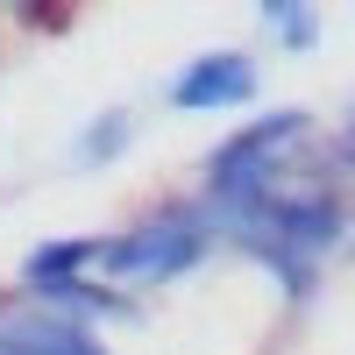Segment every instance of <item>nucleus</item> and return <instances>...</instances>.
Listing matches in <instances>:
<instances>
[{
	"mask_svg": "<svg viewBox=\"0 0 355 355\" xmlns=\"http://www.w3.org/2000/svg\"><path fill=\"white\" fill-rule=\"evenodd\" d=\"M263 36L277 50H313L320 43V8H306V0H263Z\"/></svg>",
	"mask_w": 355,
	"mask_h": 355,
	"instance_id": "0eeeda50",
	"label": "nucleus"
},
{
	"mask_svg": "<svg viewBox=\"0 0 355 355\" xmlns=\"http://www.w3.org/2000/svg\"><path fill=\"white\" fill-rule=\"evenodd\" d=\"M0 355H114L93 327H78L64 313H43L36 299L8 291L0 299Z\"/></svg>",
	"mask_w": 355,
	"mask_h": 355,
	"instance_id": "20e7f679",
	"label": "nucleus"
},
{
	"mask_svg": "<svg viewBox=\"0 0 355 355\" xmlns=\"http://www.w3.org/2000/svg\"><path fill=\"white\" fill-rule=\"evenodd\" d=\"M100 270V234H57L21 256V284H57V277H85Z\"/></svg>",
	"mask_w": 355,
	"mask_h": 355,
	"instance_id": "423d86ee",
	"label": "nucleus"
},
{
	"mask_svg": "<svg viewBox=\"0 0 355 355\" xmlns=\"http://www.w3.org/2000/svg\"><path fill=\"white\" fill-rule=\"evenodd\" d=\"M128 142H135V121H128V114H100V121H85V128H78L71 157H78V164H114Z\"/></svg>",
	"mask_w": 355,
	"mask_h": 355,
	"instance_id": "6e6552de",
	"label": "nucleus"
},
{
	"mask_svg": "<svg viewBox=\"0 0 355 355\" xmlns=\"http://www.w3.org/2000/svg\"><path fill=\"white\" fill-rule=\"evenodd\" d=\"M256 100V57L249 50H199L192 64H178L164 78V107L178 114H220Z\"/></svg>",
	"mask_w": 355,
	"mask_h": 355,
	"instance_id": "7ed1b4c3",
	"label": "nucleus"
},
{
	"mask_svg": "<svg viewBox=\"0 0 355 355\" xmlns=\"http://www.w3.org/2000/svg\"><path fill=\"white\" fill-rule=\"evenodd\" d=\"M313 135V114L306 107H270L263 121L234 128L227 142L206 150V220H227V214H249V206L277 185V164Z\"/></svg>",
	"mask_w": 355,
	"mask_h": 355,
	"instance_id": "f257e3e1",
	"label": "nucleus"
},
{
	"mask_svg": "<svg viewBox=\"0 0 355 355\" xmlns=\"http://www.w3.org/2000/svg\"><path fill=\"white\" fill-rule=\"evenodd\" d=\"M21 299H36L43 313H64L78 327H93V320H135L142 306L128 299L121 284L107 277H57V284H21Z\"/></svg>",
	"mask_w": 355,
	"mask_h": 355,
	"instance_id": "39448f33",
	"label": "nucleus"
},
{
	"mask_svg": "<svg viewBox=\"0 0 355 355\" xmlns=\"http://www.w3.org/2000/svg\"><path fill=\"white\" fill-rule=\"evenodd\" d=\"M214 256V220H206L199 199H178V206H157L150 220H135L121 234H107L100 242V277L107 284H171L199 270V263Z\"/></svg>",
	"mask_w": 355,
	"mask_h": 355,
	"instance_id": "f03ea898",
	"label": "nucleus"
},
{
	"mask_svg": "<svg viewBox=\"0 0 355 355\" xmlns=\"http://www.w3.org/2000/svg\"><path fill=\"white\" fill-rule=\"evenodd\" d=\"M341 164L355 171V114H348V128H341Z\"/></svg>",
	"mask_w": 355,
	"mask_h": 355,
	"instance_id": "1a4fd4ad",
	"label": "nucleus"
}]
</instances>
